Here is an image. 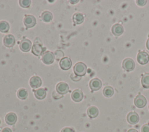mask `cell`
<instances>
[{
  "mask_svg": "<svg viewBox=\"0 0 149 132\" xmlns=\"http://www.w3.org/2000/svg\"><path fill=\"white\" fill-rule=\"evenodd\" d=\"M72 99L75 102H80L83 98V94L80 90H74L71 95Z\"/></svg>",
  "mask_w": 149,
  "mask_h": 132,
  "instance_id": "obj_14",
  "label": "cell"
},
{
  "mask_svg": "<svg viewBox=\"0 0 149 132\" xmlns=\"http://www.w3.org/2000/svg\"><path fill=\"white\" fill-rule=\"evenodd\" d=\"M146 2H147V1L145 0V1H141V0H140V1H136V3H137V4L139 5V6H144V5H146Z\"/></svg>",
  "mask_w": 149,
  "mask_h": 132,
  "instance_id": "obj_29",
  "label": "cell"
},
{
  "mask_svg": "<svg viewBox=\"0 0 149 132\" xmlns=\"http://www.w3.org/2000/svg\"><path fill=\"white\" fill-rule=\"evenodd\" d=\"M41 79L38 76H33L30 80V85L33 88H37L41 86Z\"/></svg>",
  "mask_w": 149,
  "mask_h": 132,
  "instance_id": "obj_16",
  "label": "cell"
},
{
  "mask_svg": "<svg viewBox=\"0 0 149 132\" xmlns=\"http://www.w3.org/2000/svg\"><path fill=\"white\" fill-rule=\"evenodd\" d=\"M54 55H55L56 60H59L60 59H61L63 57L64 54H63V52L62 51H61V50H58V51H55Z\"/></svg>",
  "mask_w": 149,
  "mask_h": 132,
  "instance_id": "obj_27",
  "label": "cell"
},
{
  "mask_svg": "<svg viewBox=\"0 0 149 132\" xmlns=\"http://www.w3.org/2000/svg\"><path fill=\"white\" fill-rule=\"evenodd\" d=\"M19 3L22 7L26 8L29 7L31 3V1L29 0H21L19 1Z\"/></svg>",
  "mask_w": 149,
  "mask_h": 132,
  "instance_id": "obj_26",
  "label": "cell"
},
{
  "mask_svg": "<svg viewBox=\"0 0 149 132\" xmlns=\"http://www.w3.org/2000/svg\"><path fill=\"white\" fill-rule=\"evenodd\" d=\"M31 47V42L28 39H23L20 42V48L23 52H28Z\"/></svg>",
  "mask_w": 149,
  "mask_h": 132,
  "instance_id": "obj_12",
  "label": "cell"
},
{
  "mask_svg": "<svg viewBox=\"0 0 149 132\" xmlns=\"http://www.w3.org/2000/svg\"><path fill=\"white\" fill-rule=\"evenodd\" d=\"M111 31L114 35L119 36L123 33V27L119 24H115L112 27Z\"/></svg>",
  "mask_w": 149,
  "mask_h": 132,
  "instance_id": "obj_17",
  "label": "cell"
},
{
  "mask_svg": "<svg viewBox=\"0 0 149 132\" xmlns=\"http://www.w3.org/2000/svg\"><path fill=\"white\" fill-rule=\"evenodd\" d=\"M3 44L7 47H12L15 44V38L12 34H8L3 38Z\"/></svg>",
  "mask_w": 149,
  "mask_h": 132,
  "instance_id": "obj_11",
  "label": "cell"
},
{
  "mask_svg": "<svg viewBox=\"0 0 149 132\" xmlns=\"http://www.w3.org/2000/svg\"><path fill=\"white\" fill-rule=\"evenodd\" d=\"M9 29V23L6 21L0 22V31L2 33H6Z\"/></svg>",
  "mask_w": 149,
  "mask_h": 132,
  "instance_id": "obj_24",
  "label": "cell"
},
{
  "mask_svg": "<svg viewBox=\"0 0 149 132\" xmlns=\"http://www.w3.org/2000/svg\"><path fill=\"white\" fill-rule=\"evenodd\" d=\"M0 123H1V120H0Z\"/></svg>",
  "mask_w": 149,
  "mask_h": 132,
  "instance_id": "obj_36",
  "label": "cell"
},
{
  "mask_svg": "<svg viewBox=\"0 0 149 132\" xmlns=\"http://www.w3.org/2000/svg\"><path fill=\"white\" fill-rule=\"evenodd\" d=\"M87 115L90 118H95L98 115V110L97 107L91 106L87 109Z\"/></svg>",
  "mask_w": 149,
  "mask_h": 132,
  "instance_id": "obj_18",
  "label": "cell"
},
{
  "mask_svg": "<svg viewBox=\"0 0 149 132\" xmlns=\"http://www.w3.org/2000/svg\"><path fill=\"white\" fill-rule=\"evenodd\" d=\"M114 92L113 89L112 87L106 86L103 90V94L106 97H111L113 95Z\"/></svg>",
  "mask_w": 149,
  "mask_h": 132,
  "instance_id": "obj_22",
  "label": "cell"
},
{
  "mask_svg": "<svg viewBox=\"0 0 149 132\" xmlns=\"http://www.w3.org/2000/svg\"><path fill=\"white\" fill-rule=\"evenodd\" d=\"M141 84L144 88H149V73H144L141 80Z\"/></svg>",
  "mask_w": 149,
  "mask_h": 132,
  "instance_id": "obj_21",
  "label": "cell"
},
{
  "mask_svg": "<svg viewBox=\"0 0 149 132\" xmlns=\"http://www.w3.org/2000/svg\"><path fill=\"white\" fill-rule=\"evenodd\" d=\"M141 132H149V124H146L141 127Z\"/></svg>",
  "mask_w": 149,
  "mask_h": 132,
  "instance_id": "obj_28",
  "label": "cell"
},
{
  "mask_svg": "<svg viewBox=\"0 0 149 132\" xmlns=\"http://www.w3.org/2000/svg\"><path fill=\"white\" fill-rule=\"evenodd\" d=\"M70 2H72V3H77V2H79V1H70Z\"/></svg>",
  "mask_w": 149,
  "mask_h": 132,
  "instance_id": "obj_34",
  "label": "cell"
},
{
  "mask_svg": "<svg viewBox=\"0 0 149 132\" xmlns=\"http://www.w3.org/2000/svg\"><path fill=\"white\" fill-rule=\"evenodd\" d=\"M61 132H73V130L70 127H65L61 130Z\"/></svg>",
  "mask_w": 149,
  "mask_h": 132,
  "instance_id": "obj_30",
  "label": "cell"
},
{
  "mask_svg": "<svg viewBox=\"0 0 149 132\" xmlns=\"http://www.w3.org/2000/svg\"><path fill=\"white\" fill-rule=\"evenodd\" d=\"M5 121L9 125L14 124L17 121V116L15 113H8L5 116Z\"/></svg>",
  "mask_w": 149,
  "mask_h": 132,
  "instance_id": "obj_15",
  "label": "cell"
},
{
  "mask_svg": "<svg viewBox=\"0 0 149 132\" xmlns=\"http://www.w3.org/2000/svg\"><path fill=\"white\" fill-rule=\"evenodd\" d=\"M122 67L125 70L130 72L135 67V63L132 58H126L123 61Z\"/></svg>",
  "mask_w": 149,
  "mask_h": 132,
  "instance_id": "obj_3",
  "label": "cell"
},
{
  "mask_svg": "<svg viewBox=\"0 0 149 132\" xmlns=\"http://www.w3.org/2000/svg\"><path fill=\"white\" fill-rule=\"evenodd\" d=\"M42 19L45 22H49L52 19V14L49 11H45L42 13Z\"/></svg>",
  "mask_w": 149,
  "mask_h": 132,
  "instance_id": "obj_23",
  "label": "cell"
},
{
  "mask_svg": "<svg viewBox=\"0 0 149 132\" xmlns=\"http://www.w3.org/2000/svg\"><path fill=\"white\" fill-rule=\"evenodd\" d=\"M1 132H12V130H11L10 128L5 127V128H4V129H2V130Z\"/></svg>",
  "mask_w": 149,
  "mask_h": 132,
  "instance_id": "obj_31",
  "label": "cell"
},
{
  "mask_svg": "<svg viewBox=\"0 0 149 132\" xmlns=\"http://www.w3.org/2000/svg\"><path fill=\"white\" fill-rule=\"evenodd\" d=\"M137 62L141 65H145L149 61V55L145 51H140L137 56Z\"/></svg>",
  "mask_w": 149,
  "mask_h": 132,
  "instance_id": "obj_5",
  "label": "cell"
},
{
  "mask_svg": "<svg viewBox=\"0 0 149 132\" xmlns=\"http://www.w3.org/2000/svg\"><path fill=\"white\" fill-rule=\"evenodd\" d=\"M89 85L92 91H97L101 88L102 86V82L100 79L94 78L90 81Z\"/></svg>",
  "mask_w": 149,
  "mask_h": 132,
  "instance_id": "obj_8",
  "label": "cell"
},
{
  "mask_svg": "<svg viewBox=\"0 0 149 132\" xmlns=\"http://www.w3.org/2000/svg\"><path fill=\"white\" fill-rule=\"evenodd\" d=\"M27 91L24 88H20L17 91V95L20 99H25L27 97Z\"/></svg>",
  "mask_w": 149,
  "mask_h": 132,
  "instance_id": "obj_25",
  "label": "cell"
},
{
  "mask_svg": "<svg viewBox=\"0 0 149 132\" xmlns=\"http://www.w3.org/2000/svg\"><path fill=\"white\" fill-rule=\"evenodd\" d=\"M73 21L75 24H79L84 21V16L80 13H76L73 16Z\"/></svg>",
  "mask_w": 149,
  "mask_h": 132,
  "instance_id": "obj_20",
  "label": "cell"
},
{
  "mask_svg": "<svg viewBox=\"0 0 149 132\" xmlns=\"http://www.w3.org/2000/svg\"><path fill=\"white\" fill-rule=\"evenodd\" d=\"M146 47L147 48V49L149 50V38L147 40V42H146Z\"/></svg>",
  "mask_w": 149,
  "mask_h": 132,
  "instance_id": "obj_33",
  "label": "cell"
},
{
  "mask_svg": "<svg viewBox=\"0 0 149 132\" xmlns=\"http://www.w3.org/2000/svg\"><path fill=\"white\" fill-rule=\"evenodd\" d=\"M24 24L27 28H31L36 24V19L35 17L32 15H26L24 18Z\"/></svg>",
  "mask_w": 149,
  "mask_h": 132,
  "instance_id": "obj_7",
  "label": "cell"
},
{
  "mask_svg": "<svg viewBox=\"0 0 149 132\" xmlns=\"http://www.w3.org/2000/svg\"><path fill=\"white\" fill-rule=\"evenodd\" d=\"M134 103L136 106H137V108H142L146 106L147 101L146 98L143 95L139 94L136 97L134 100Z\"/></svg>",
  "mask_w": 149,
  "mask_h": 132,
  "instance_id": "obj_6",
  "label": "cell"
},
{
  "mask_svg": "<svg viewBox=\"0 0 149 132\" xmlns=\"http://www.w3.org/2000/svg\"><path fill=\"white\" fill-rule=\"evenodd\" d=\"M57 92L60 94H65L69 91V85L64 82L59 83L56 87Z\"/></svg>",
  "mask_w": 149,
  "mask_h": 132,
  "instance_id": "obj_9",
  "label": "cell"
},
{
  "mask_svg": "<svg viewBox=\"0 0 149 132\" xmlns=\"http://www.w3.org/2000/svg\"><path fill=\"white\" fill-rule=\"evenodd\" d=\"M127 120L131 124H135L139 121V115L135 112H130L127 116Z\"/></svg>",
  "mask_w": 149,
  "mask_h": 132,
  "instance_id": "obj_10",
  "label": "cell"
},
{
  "mask_svg": "<svg viewBox=\"0 0 149 132\" xmlns=\"http://www.w3.org/2000/svg\"><path fill=\"white\" fill-rule=\"evenodd\" d=\"M34 95L37 99H42L46 97V91L44 88H40L35 91Z\"/></svg>",
  "mask_w": 149,
  "mask_h": 132,
  "instance_id": "obj_19",
  "label": "cell"
},
{
  "mask_svg": "<svg viewBox=\"0 0 149 132\" xmlns=\"http://www.w3.org/2000/svg\"><path fill=\"white\" fill-rule=\"evenodd\" d=\"M74 73L79 76H84L87 72V66L83 62L77 63L73 68Z\"/></svg>",
  "mask_w": 149,
  "mask_h": 132,
  "instance_id": "obj_1",
  "label": "cell"
},
{
  "mask_svg": "<svg viewBox=\"0 0 149 132\" xmlns=\"http://www.w3.org/2000/svg\"><path fill=\"white\" fill-rule=\"evenodd\" d=\"M43 51L44 48H42V43L40 40L37 38L34 41V44L32 48V53L35 55L39 56L42 53Z\"/></svg>",
  "mask_w": 149,
  "mask_h": 132,
  "instance_id": "obj_2",
  "label": "cell"
},
{
  "mask_svg": "<svg viewBox=\"0 0 149 132\" xmlns=\"http://www.w3.org/2000/svg\"><path fill=\"white\" fill-rule=\"evenodd\" d=\"M41 59L43 63L46 65H49L54 62L55 59V55L52 52L47 51L42 54Z\"/></svg>",
  "mask_w": 149,
  "mask_h": 132,
  "instance_id": "obj_4",
  "label": "cell"
},
{
  "mask_svg": "<svg viewBox=\"0 0 149 132\" xmlns=\"http://www.w3.org/2000/svg\"><path fill=\"white\" fill-rule=\"evenodd\" d=\"M60 67L63 70H68L72 66V61L69 58L65 57L61 59L59 63Z\"/></svg>",
  "mask_w": 149,
  "mask_h": 132,
  "instance_id": "obj_13",
  "label": "cell"
},
{
  "mask_svg": "<svg viewBox=\"0 0 149 132\" xmlns=\"http://www.w3.org/2000/svg\"><path fill=\"white\" fill-rule=\"evenodd\" d=\"M148 109H149V105H148Z\"/></svg>",
  "mask_w": 149,
  "mask_h": 132,
  "instance_id": "obj_35",
  "label": "cell"
},
{
  "mask_svg": "<svg viewBox=\"0 0 149 132\" xmlns=\"http://www.w3.org/2000/svg\"><path fill=\"white\" fill-rule=\"evenodd\" d=\"M127 132H138L136 130L134 129H129Z\"/></svg>",
  "mask_w": 149,
  "mask_h": 132,
  "instance_id": "obj_32",
  "label": "cell"
}]
</instances>
